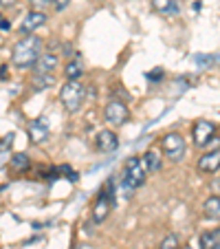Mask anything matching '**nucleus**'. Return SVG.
<instances>
[{"label": "nucleus", "instance_id": "nucleus-1", "mask_svg": "<svg viewBox=\"0 0 220 249\" xmlns=\"http://www.w3.org/2000/svg\"><path fill=\"white\" fill-rule=\"evenodd\" d=\"M40 53H42V40L38 36H24L20 42H16L14 51H11V62L18 69H29L35 64Z\"/></svg>", "mask_w": 220, "mask_h": 249}, {"label": "nucleus", "instance_id": "nucleus-2", "mask_svg": "<svg viewBox=\"0 0 220 249\" xmlns=\"http://www.w3.org/2000/svg\"><path fill=\"white\" fill-rule=\"evenodd\" d=\"M123 190H126V196H130L132 192H135L136 188H141V185L145 183V179H148V170H145L143 161L139 159V157H130V159L126 161V168H123Z\"/></svg>", "mask_w": 220, "mask_h": 249}, {"label": "nucleus", "instance_id": "nucleus-3", "mask_svg": "<svg viewBox=\"0 0 220 249\" xmlns=\"http://www.w3.org/2000/svg\"><path fill=\"white\" fill-rule=\"evenodd\" d=\"M84 99H86V86L80 84V80L66 82L60 89V102L66 108V113H77L84 106Z\"/></svg>", "mask_w": 220, "mask_h": 249}, {"label": "nucleus", "instance_id": "nucleus-4", "mask_svg": "<svg viewBox=\"0 0 220 249\" xmlns=\"http://www.w3.org/2000/svg\"><path fill=\"white\" fill-rule=\"evenodd\" d=\"M161 148H163L165 157L174 163L183 161L185 152H187V143H185V137L178 135V132H168V135L161 139Z\"/></svg>", "mask_w": 220, "mask_h": 249}, {"label": "nucleus", "instance_id": "nucleus-5", "mask_svg": "<svg viewBox=\"0 0 220 249\" xmlns=\"http://www.w3.org/2000/svg\"><path fill=\"white\" fill-rule=\"evenodd\" d=\"M103 117H106V124H110V126H123L128 119V106L119 99H113L103 108Z\"/></svg>", "mask_w": 220, "mask_h": 249}, {"label": "nucleus", "instance_id": "nucleus-6", "mask_svg": "<svg viewBox=\"0 0 220 249\" xmlns=\"http://www.w3.org/2000/svg\"><path fill=\"white\" fill-rule=\"evenodd\" d=\"M216 135V126L211 122H207V119H201V122L194 124L192 128V137H194V143L196 146H207L211 141V137Z\"/></svg>", "mask_w": 220, "mask_h": 249}, {"label": "nucleus", "instance_id": "nucleus-7", "mask_svg": "<svg viewBox=\"0 0 220 249\" xmlns=\"http://www.w3.org/2000/svg\"><path fill=\"white\" fill-rule=\"evenodd\" d=\"M44 22H47V14L40 9H33V11H29L22 18V22H20V33H22V36H31V33L42 27Z\"/></svg>", "mask_w": 220, "mask_h": 249}, {"label": "nucleus", "instance_id": "nucleus-8", "mask_svg": "<svg viewBox=\"0 0 220 249\" xmlns=\"http://www.w3.org/2000/svg\"><path fill=\"white\" fill-rule=\"evenodd\" d=\"M27 135L31 143H44L49 139V124L47 119H33L27 124Z\"/></svg>", "mask_w": 220, "mask_h": 249}, {"label": "nucleus", "instance_id": "nucleus-9", "mask_svg": "<svg viewBox=\"0 0 220 249\" xmlns=\"http://www.w3.org/2000/svg\"><path fill=\"white\" fill-rule=\"evenodd\" d=\"M95 148L99 152H115L119 148V139L113 130H102L95 137Z\"/></svg>", "mask_w": 220, "mask_h": 249}, {"label": "nucleus", "instance_id": "nucleus-10", "mask_svg": "<svg viewBox=\"0 0 220 249\" xmlns=\"http://www.w3.org/2000/svg\"><path fill=\"white\" fill-rule=\"evenodd\" d=\"M55 66H57V55H53V53H40V57L33 64V71H35V75H53Z\"/></svg>", "mask_w": 220, "mask_h": 249}, {"label": "nucleus", "instance_id": "nucleus-11", "mask_svg": "<svg viewBox=\"0 0 220 249\" xmlns=\"http://www.w3.org/2000/svg\"><path fill=\"white\" fill-rule=\"evenodd\" d=\"M198 170L201 172H216V170H220V148H216V150L211 152H205V155L198 159Z\"/></svg>", "mask_w": 220, "mask_h": 249}, {"label": "nucleus", "instance_id": "nucleus-12", "mask_svg": "<svg viewBox=\"0 0 220 249\" xmlns=\"http://www.w3.org/2000/svg\"><path fill=\"white\" fill-rule=\"evenodd\" d=\"M203 214H205V218H209V221H220V196L218 194L209 196L203 203Z\"/></svg>", "mask_w": 220, "mask_h": 249}, {"label": "nucleus", "instance_id": "nucleus-13", "mask_svg": "<svg viewBox=\"0 0 220 249\" xmlns=\"http://www.w3.org/2000/svg\"><path fill=\"white\" fill-rule=\"evenodd\" d=\"M201 249H220V230H209L198 238Z\"/></svg>", "mask_w": 220, "mask_h": 249}, {"label": "nucleus", "instance_id": "nucleus-14", "mask_svg": "<svg viewBox=\"0 0 220 249\" xmlns=\"http://www.w3.org/2000/svg\"><path fill=\"white\" fill-rule=\"evenodd\" d=\"M152 7H154L159 14H163V16L178 14V2L176 0H152Z\"/></svg>", "mask_w": 220, "mask_h": 249}, {"label": "nucleus", "instance_id": "nucleus-15", "mask_svg": "<svg viewBox=\"0 0 220 249\" xmlns=\"http://www.w3.org/2000/svg\"><path fill=\"white\" fill-rule=\"evenodd\" d=\"M141 161H143V165H145V170H148V174H150V172H156V170H161V157H159V152L152 150V148L145 152Z\"/></svg>", "mask_w": 220, "mask_h": 249}, {"label": "nucleus", "instance_id": "nucleus-16", "mask_svg": "<svg viewBox=\"0 0 220 249\" xmlns=\"http://www.w3.org/2000/svg\"><path fill=\"white\" fill-rule=\"evenodd\" d=\"M64 75H66V80L68 82L80 80V77L84 75V66H82V62L80 60H70L68 64L64 66Z\"/></svg>", "mask_w": 220, "mask_h": 249}, {"label": "nucleus", "instance_id": "nucleus-17", "mask_svg": "<svg viewBox=\"0 0 220 249\" xmlns=\"http://www.w3.org/2000/svg\"><path fill=\"white\" fill-rule=\"evenodd\" d=\"M9 165H11V170H16V172H24V170L31 165V161H29L27 152H16V155L9 159Z\"/></svg>", "mask_w": 220, "mask_h": 249}, {"label": "nucleus", "instance_id": "nucleus-18", "mask_svg": "<svg viewBox=\"0 0 220 249\" xmlns=\"http://www.w3.org/2000/svg\"><path fill=\"white\" fill-rule=\"evenodd\" d=\"M53 82H55V77H53V75H35V80H33V89H35V90H44L47 86H51Z\"/></svg>", "mask_w": 220, "mask_h": 249}, {"label": "nucleus", "instance_id": "nucleus-19", "mask_svg": "<svg viewBox=\"0 0 220 249\" xmlns=\"http://www.w3.org/2000/svg\"><path fill=\"white\" fill-rule=\"evenodd\" d=\"M159 249H178V236L176 234H168L163 238V243H161Z\"/></svg>", "mask_w": 220, "mask_h": 249}, {"label": "nucleus", "instance_id": "nucleus-20", "mask_svg": "<svg viewBox=\"0 0 220 249\" xmlns=\"http://www.w3.org/2000/svg\"><path fill=\"white\" fill-rule=\"evenodd\" d=\"M14 139H16V135H14V132H9V135H7L5 139L0 141V157L5 155V152H9V150H11V146H14Z\"/></svg>", "mask_w": 220, "mask_h": 249}, {"label": "nucleus", "instance_id": "nucleus-21", "mask_svg": "<svg viewBox=\"0 0 220 249\" xmlns=\"http://www.w3.org/2000/svg\"><path fill=\"white\" fill-rule=\"evenodd\" d=\"M145 77H148L150 82H159V80H163V71H161V69H154L152 73H145Z\"/></svg>", "mask_w": 220, "mask_h": 249}, {"label": "nucleus", "instance_id": "nucleus-22", "mask_svg": "<svg viewBox=\"0 0 220 249\" xmlns=\"http://www.w3.org/2000/svg\"><path fill=\"white\" fill-rule=\"evenodd\" d=\"M35 9H40V7H49V5H53V0H29Z\"/></svg>", "mask_w": 220, "mask_h": 249}, {"label": "nucleus", "instance_id": "nucleus-23", "mask_svg": "<svg viewBox=\"0 0 220 249\" xmlns=\"http://www.w3.org/2000/svg\"><path fill=\"white\" fill-rule=\"evenodd\" d=\"M68 2H70V0H53V5H55V9H57V11L66 9V7H68Z\"/></svg>", "mask_w": 220, "mask_h": 249}, {"label": "nucleus", "instance_id": "nucleus-24", "mask_svg": "<svg viewBox=\"0 0 220 249\" xmlns=\"http://www.w3.org/2000/svg\"><path fill=\"white\" fill-rule=\"evenodd\" d=\"M0 29H2V31H9L11 29V22L5 18V16H0Z\"/></svg>", "mask_w": 220, "mask_h": 249}, {"label": "nucleus", "instance_id": "nucleus-25", "mask_svg": "<svg viewBox=\"0 0 220 249\" xmlns=\"http://www.w3.org/2000/svg\"><path fill=\"white\" fill-rule=\"evenodd\" d=\"M16 2H18V0H0V7H2V9H7V7H16Z\"/></svg>", "mask_w": 220, "mask_h": 249}, {"label": "nucleus", "instance_id": "nucleus-26", "mask_svg": "<svg viewBox=\"0 0 220 249\" xmlns=\"http://www.w3.org/2000/svg\"><path fill=\"white\" fill-rule=\"evenodd\" d=\"M0 80H7V66H2V69H0Z\"/></svg>", "mask_w": 220, "mask_h": 249}, {"label": "nucleus", "instance_id": "nucleus-27", "mask_svg": "<svg viewBox=\"0 0 220 249\" xmlns=\"http://www.w3.org/2000/svg\"><path fill=\"white\" fill-rule=\"evenodd\" d=\"M185 249H189V247H185Z\"/></svg>", "mask_w": 220, "mask_h": 249}]
</instances>
